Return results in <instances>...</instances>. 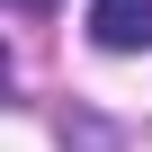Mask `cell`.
<instances>
[{
  "mask_svg": "<svg viewBox=\"0 0 152 152\" xmlns=\"http://www.w3.org/2000/svg\"><path fill=\"white\" fill-rule=\"evenodd\" d=\"M90 45L99 54H152V0H90Z\"/></svg>",
  "mask_w": 152,
  "mask_h": 152,
  "instance_id": "cell-1",
  "label": "cell"
},
{
  "mask_svg": "<svg viewBox=\"0 0 152 152\" xmlns=\"http://www.w3.org/2000/svg\"><path fill=\"white\" fill-rule=\"evenodd\" d=\"M18 9H45V0H18Z\"/></svg>",
  "mask_w": 152,
  "mask_h": 152,
  "instance_id": "cell-2",
  "label": "cell"
}]
</instances>
